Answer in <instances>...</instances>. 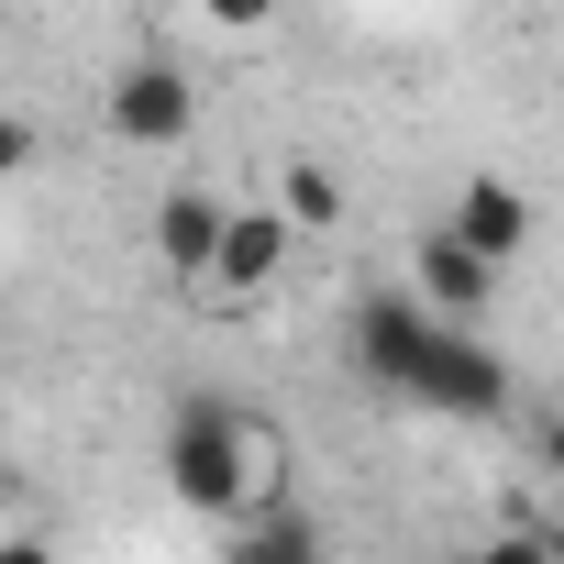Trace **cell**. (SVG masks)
I'll return each instance as SVG.
<instances>
[{"mask_svg":"<svg viewBox=\"0 0 564 564\" xmlns=\"http://www.w3.org/2000/svg\"><path fill=\"white\" fill-rule=\"evenodd\" d=\"M276 210H289L300 232H333L344 221V177L333 166H289V177H276Z\"/></svg>","mask_w":564,"mask_h":564,"instance_id":"9c48e42d","label":"cell"},{"mask_svg":"<svg viewBox=\"0 0 564 564\" xmlns=\"http://www.w3.org/2000/svg\"><path fill=\"white\" fill-rule=\"evenodd\" d=\"M542 465H553V476H564V410H553V421H542Z\"/></svg>","mask_w":564,"mask_h":564,"instance_id":"4fadbf2b","label":"cell"},{"mask_svg":"<svg viewBox=\"0 0 564 564\" xmlns=\"http://www.w3.org/2000/svg\"><path fill=\"white\" fill-rule=\"evenodd\" d=\"M221 221H232V210H221L210 188H166V199H155V221H144V232H155V265H166V276H188V289H210Z\"/></svg>","mask_w":564,"mask_h":564,"instance_id":"8992f818","label":"cell"},{"mask_svg":"<svg viewBox=\"0 0 564 564\" xmlns=\"http://www.w3.org/2000/svg\"><path fill=\"white\" fill-rule=\"evenodd\" d=\"M289 243H300L289 210H232V221H221V254H210V289H221V300H265L276 265H289Z\"/></svg>","mask_w":564,"mask_h":564,"instance_id":"5b68a950","label":"cell"},{"mask_svg":"<svg viewBox=\"0 0 564 564\" xmlns=\"http://www.w3.org/2000/svg\"><path fill=\"white\" fill-rule=\"evenodd\" d=\"M221 564H333V553H322V531H311L300 509H276V520H243V531L221 542Z\"/></svg>","mask_w":564,"mask_h":564,"instance_id":"ba28073f","label":"cell"},{"mask_svg":"<svg viewBox=\"0 0 564 564\" xmlns=\"http://www.w3.org/2000/svg\"><path fill=\"white\" fill-rule=\"evenodd\" d=\"M0 564H56V553L45 542H0Z\"/></svg>","mask_w":564,"mask_h":564,"instance_id":"5bb4252c","label":"cell"},{"mask_svg":"<svg viewBox=\"0 0 564 564\" xmlns=\"http://www.w3.org/2000/svg\"><path fill=\"white\" fill-rule=\"evenodd\" d=\"M465 564H564V542H542V531H498V542H476Z\"/></svg>","mask_w":564,"mask_h":564,"instance_id":"30bf717a","label":"cell"},{"mask_svg":"<svg viewBox=\"0 0 564 564\" xmlns=\"http://www.w3.org/2000/svg\"><path fill=\"white\" fill-rule=\"evenodd\" d=\"M199 12H210L221 34H265V23H276V0H199Z\"/></svg>","mask_w":564,"mask_h":564,"instance_id":"8fae6325","label":"cell"},{"mask_svg":"<svg viewBox=\"0 0 564 564\" xmlns=\"http://www.w3.org/2000/svg\"><path fill=\"white\" fill-rule=\"evenodd\" d=\"M355 366H366L388 399L443 410V421H498V410H509V366H498L465 322H443V311H421V300H399V289L355 300Z\"/></svg>","mask_w":564,"mask_h":564,"instance_id":"6da1fadb","label":"cell"},{"mask_svg":"<svg viewBox=\"0 0 564 564\" xmlns=\"http://www.w3.org/2000/svg\"><path fill=\"white\" fill-rule=\"evenodd\" d=\"M410 300H421V311H443V322H476V311L498 300V265L432 221V232H410Z\"/></svg>","mask_w":564,"mask_h":564,"instance_id":"3957f363","label":"cell"},{"mask_svg":"<svg viewBox=\"0 0 564 564\" xmlns=\"http://www.w3.org/2000/svg\"><path fill=\"white\" fill-rule=\"evenodd\" d=\"M443 232H454V243H476L487 265H509V254L531 243V199H520L509 177H465V199L443 210Z\"/></svg>","mask_w":564,"mask_h":564,"instance_id":"52a82bcc","label":"cell"},{"mask_svg":"<svg viewBox=\"0 0 564 564\" xmlns=\"http://www.w3.org/2000/svg\"><path fill=\"white\" fill-rule=\"evenodd\" d=\"M188 122H199V100H188V78L166 56H144V67L111 78V133L122 144H188Z\"/></svg>","mask_w":564,"mask_h":564,"instance_id":"277c9868","label":"cell"},{"mask_svg":"<svg viewBox=\"0 0 564 564\" xmlns=\"http://www.w3.org/2000/svg\"><path fill=\"white\" fill-rule=\"evenodd\" d=\"M166 487H177V509H199V520H221V531L289 509L276 432H265L243 399H210V388H188V399L166 410Z\"/></svg>","mask_w":564,"mask_h":564,"instance_id":"7a4b0ae2","label":"cell"},{"mask_svg":"<svg viewBox=\"0 0 564 564\" xmlns=\"http://www.w3.org/2000/svg\"><path fill=\"white\" fill-rule=\"evenodd\" d=\"M23 166H34V122H23V111H0V177H23Z\"/></svg>","mask_w":564,"mask_h":564,"instance_id":"7c38bea8","label":"cell"}]
</instances>
